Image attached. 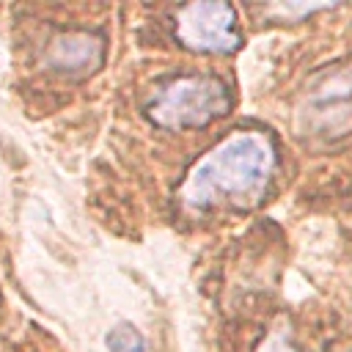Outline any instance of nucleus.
Masks as SVG:
<instances>
[{
	"label": "nucleus",
	"instance_id": "1",
	"mask_svg": "<svg viewBox=\"0 0 352 352\" xmlns=\"http://www.w3.org/2000/svg\"><path fill=\"white\" fill-rule=\"evenodd\" d=\"M275 146L264 132L236 129L212 146L184 176L179 198L187 209H242L256 204L275 176Z\"/></svg>",
	"mask_w": 352,
	"mask_h": 352
},
{
	"label": "nucleus",
	"instance_id": "2",
	"mask_svg": "<svg viewBox=\"0 0 352 352\" xmlns=\"http://www.w3.org/2000/svg\"><path fill=\"white\" fill-rule=\"evenodd\" d=\"M231 107L223 80L209 74H187L160 85L148 102V118L165 129H192L214 121Z\"/></svg>",
	"mask_w": 352,
	"mask_h": 352
},
{
	"label": "nucleus",
	"instance_id": "3",
	"mask_svg": "<svg viewBox=\"0 0 352 352\" xmlns=\"http://www.w3.org/2000/svg\"><path fill=\"white\" fill-rule=\"evenodd\" d=\"M176 38L195 52H234L242 44L236 14L228 3H190L176 11Z\"/></svg>",
	"mask_w": 352,
	"mask_h": 352
},
{
	"label": "nucleus",
	"instance_id": "4",
	"mask_svg": "<svg viewBox=\"0 0 352 352\" xmlns=\"http://www.w3.org/2000/svg\"><path fill=\"white\" fill-rule=\"evenodd\" d=\"M102 55H104V44L96 33L69 30V33H58L50 41L44 52V63L58 72H91L102 63Z\"/></svg>",
	"mask_w": 352,
	"mask_h": 352
},
{
	"label": "nucleus",
	"instance_id": "5",
	"mask_svg": "<svg viewBox=\"0 0 352 352\" xmlns=\"http://www.w3.org/2000/svg\"><path fill=\"white\" fill-rule=\"evenodd\" d=\"M107 346H110V352H148L143 336L135 327H129V324L113 327L107 333Z\"/></svg>",
	"mask_w": 352,
	"mask_h": 352
},
{
	"label": "nucleus",
	"instance_id": "6",
	"mask_svg": "<svg viewBox=\"0 0 352 352\" xmlns=\"http://www.w3.org/2000/svg\"><path fill=\"white\" fill-rule=\"evenodd\" d=\"M256 352H294V346L289 344V338H286L283 333H270V336L258 344Z\"/></svg>",
	"mask_w": 352,
	"mask_h": 352
}]
</instances>
